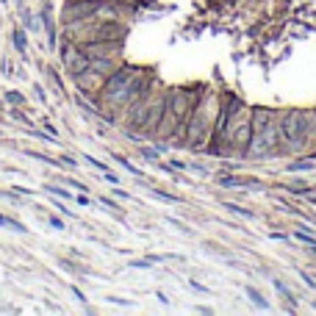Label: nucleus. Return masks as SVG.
<instances>
[{"label":"nucleus","mask_w":316,"mask_h":316,"mask_svg":"<svg viewBox=\"0 0 316 316\" xmlns=\"http://www.w3.org/2000/svg\"><path fill=\"white\" fill-rule=\"evenodd\" d=\"M14 191H17V194H20V197H34V194H39V191L28 189V186H14Z\"/></svg>","instance_id":"42"},{"label":"nucleus","mask_w":316,"mask_h":316,"mask_svg":"<svg viewBox=\"0 0 316 316\" xmlns=\"http://www.w3.org/2000/svg\"><path fill=\"white\" fill-rule=\"evenodd\" d=\"M291 241H297V244H302V247H310V244H316V233L302 230V227H294L291 230Z\"/></svg>","instance_id":"21"},{"label":"nucleus","mask_w":316,"mask_h":316,"mask_svg":"<svg viewBox=\"0 0 316 316\" xmlns=\"http://www.w3.org/2000/svg\"><path fill=\"white\" fill-rule=\"evenodd\" d=\"M42 67V72H45V78H48V86L56 92V95H61V97H67V86H64V78H61V72L56 70L53 64H39Z\"/></svg>","instance_id":"12"},{"label":"nucleus","mask_w":316,"mask_h":316,"mask_svg":"<svg viewBox=\"0 0 316 316\" xmlns=\"http://www.w3.org/2000/svg\"><path fill=\"white\" fill-rule=\"evenodd\" d=\"M39 20H42V28H45V48L50 53H59V20L53 14V3L39 9Z\"/></svg>","instance_id":"8"},{"label":"nucleus","mask_w":316,"mask_h":316,"mask_svg":"<svg viewBox=\"0 0 316 316\" xmlns=\"http://www.w3.org/2000/svg\"><path fill=\"white\" fill-rule=\"evenodd\" d=\"M216 114H219V92L205 86V89L197 95L194 106H191V114H189V122H186V136H183L186 150L203 153L208 139H211V133H214Z\"/></svg>","instance_id":"4"},{"label":"nucleus","mask_w":316,"mask_h":316,"mask_svg":"<svg viewBox=\"0 0 316 316\" xmlns=\"http://www.w3.org/2000/svg\"><path fill=\"white\" fill-rule=\"evenodd\" d=\"M194 313H205V316H211V313H214V308H211V305H197Z\"/></svg>","instance_id":"46"},{"label":"nucleus","mask_w":316,"mask_h":316,"mask_svg":"<svg viewBox=\"0 0 316 316\" xmlns=\"http://www.w3.org/2000/svg\"><path fill=\"white\" fill-rule=\"evenodd\" d=\"M25 155H28V158H34V161L50 164V167H56V169H61V167H64V164H61V158H53V155H48V153H36V150H25Z\"/></svg>","instance_id":"22"},{"label":"nucleus","mask_w":316,"mask_h":316,"mask_svg":"<svg viewBox=\"0 0 316 316\" xmlns=\"http://www.w3.org/2000/svg\"><path fill=\"white\" fill-rule=\"evenodd\" d=\"M61 183L70 186V189H75V191H89L86 189V183H81V180H75V178H61Z\"/></svg>","instance_id":"36"},{"label":"nucleus","mask_w":316,"mask_h":316,"mask_svg":"<svg viewBox=\"0 0 316 316\" xmlns=\"http://www.w3.org/2000/svg\"><path fill=\"white\" fill-rule=\"evenodd\" d=\"M70 291H72V297H75L78 302H86V294L81 291V288H78V286H70Z\"/></svg>","instance_id":"44"},{"label":"nucleus","mask_w":316,"mask_h":316,"mask_svg":"<svg viewBox=\"0 0 316 316\" xmlns=\"http://www.w3.org/2000/svg\"><path fill=\"white\" fill-rule=\"evenodd\" d=\"M164 222H167V225H172L175 230H178V233H183V236H191V233H194L189 225H183L180 219H172V216H164Z\"/></svg>","instance_id":"27"},{"label":"nucleus","mask_w":316,"mask_h":316,"mask_svg":"<svg viewBox=\"0 0 316 316\" xmlns=\"http://www.w3.org/2000/svg\"><path fill=\"white\" fill-rule=\"evenodd\" d=\"M59 158H61V164H64V167H70V172H72V169H81V164H84L81 158H75V155H70V153H61Z\"/></svg>","instance_id":"29"},{"label":"nucleus","mask_w":316,"mask_h":316,"mask_svg":"<svg viewBox=\"0 0 316 316\" xmlns=\"http://www.w3.org/2000/svg\"><path fill=\"white\" fill-rule=\"evenodd\" d=\"M81 161L89 164L92 169H97V175H100V172H108V164H106V161H100V158H95L92 153H81Z\"/></svg>","instance_id":"24"},{"label":"nucleus","mask_w":316,"mask_h":316,"mask_svg":"<svg viewBox=\"0 0 316 316\" xmlns=\"http://www.w3.org/2000/svg\"><path fill=\"white\" fill-rule=\"evenodd\" d=\"M45 194H50V197H59V200H64V203H72V200H75V194L70 191V186L48 183V180H45Z\"/></svg>","instance_id":"17"},{"label":"nucleus","mask_w":316,"mask_h":316,"mask_svg":"<svg viewBox=\"0 0 316 316\" xmlns=\"http://www.w3.org/2000/svg\"><path fill=\"white\" fill-rule=\"evenodd\" d=\"M269 239H272V241H291V233H280V230H272V233H269Z\"/></svg>","instance_id":"40"},{"label":"nucleus","mask_w":316,"mask_h":316,"mask_svg":"<svg viewBox=\"0 0 316 316\" xmlns=\"http://www.w3.org/2000/svg\"><path fill=\"white\" fill-rule=\"evenodd\" d=\"M297 277L305 283V288H310V291H316V274H310L308 269H302V266H297Z\"/></svg>","instance_id":"26"},{"label":"nucleus","mask_w":316,"mask_h":316,"mask_svg":"<svg viewBox=\"0 0 316 316\" xmlns=\"http://www.w3.org/2000/svg\"><path fill=\"white\" fill-rule=\"evenodd\" d=\"M48 225L53 227V230H64V222H61L56 214H48Z\"/></svg>","instance_id":"41"},{"label":"nucleus","mask_w":316,"mask_h":316,"mask_svg":"<svg viewBox=\"0 0 316 316\" xmlns=\"http://www.w3.org/2000/svg\"><path fill=\"white\" fill-rule=\"evenodd\" d=\"M31 92H34V97H36V103H48V92H45V86L39 84V81H34V84H31Z\"/></svg>","instance_id":"28"},{"label":"nucleus","mask_w":316,"mask_h":316,"mask_svg":"<svg viewBox=\"0 0 316 316\" xmlns=\"http://www.w3.org/2000/svg\"><path fill=\"white\" fill-rule=\"evenodd\" d=\"M100 178L106 180V183H111V186H117V183H120V175H117V172H111V169H108V172H100Z\"/></svg>","instance_id":"39"},{"label":"nucleus","mask_w":316,"mask_h":316,"mask_svg":"<svg viewBox=\"0 0 316 316\" xmlns=\"http://www.w3.org/2000/svg\"><path fill=\"white\" fill-rule=\"evenodd\" d=\"M108 155H111V161H114V164H120V167L125 169L128 175H133L136 180H147V172H144V169H139L136 164H133L131 158H128V155H122V153H114V150H108Z\"/></svg>","instance_id":"13"},{"label":"nucleus","mask_w":316,"mask_h":316,"mask_svg":"<svg viewBox=\"0 0 316 316\" xmlns=\"http://www.w3.org/2000/svg\"><path fill=\"white\" fill-rule=\"evenodd\" d=\"M269 280H272V288L277 291V297H280L283 302H286V308H283V310H286V313H297V310H299V308H297L299 297H297V294H294L291 288L286 286V280H283V277H277V274H272Z\"/></svg>","instance_id":"10"},{"label":"nucleus","mask_w":316,"mask_h":316,"mask_svg":"<svg viewBox=\"0 0 316 316\" xmlns=\"http://www.w3.org/2000/svg\"><path fill=\"white\" fill-rule=\"evenodd\" d=\"M222 208L230 211V214H233V216H239V219H255V211L247 208V205L233 203V200H222Z\"/></svg>","instance_id":"18"},{"label":"nucleus","mask_w":316,"mask_h":316,"mask_svg":"<svg viewBox=\"0 0 316 316\" xmlns=\"http://www.w3.org/2000/svg\"><path fill=\"white\" fill-rule=\"evenodd\" d=\"M14 6H17V9H23V6H25V0H14Z\"/></svg>","instance_id":"47"},{"label":"nucleus","mask_w":316,"mask_h":316,"mask_svg":"<svg viewBox=\"0 0 316 316\" xmlns=\"http://www.w3.org/2000/svg\"><path fill=\"white\" fill-rule=\"evenodd\" d=\"M106 302H111V305H117V308H136V302L133 299H125V297H106Z\"/></svg>","instance_id":"33"},{"label":"nucleus","mask_w":316,"mask_h":316,"mask_svg":"<svg viewBox=\"0 0 316 316\" xmlns=\"http://www.w3.org/2000/svg\"><path fill=\"white\" fill-rule=\"evenodd\" d=\"M186 286H189V288H191V291H197V294H203V297H211V294H214V291H211V288H208V286H205V283H200V280H186Z\"/></svg>","instance_id":"30"},{"label":"nucleus","mask_w":316,"mask_h":316,"mask_svg":"<svg viewBox=\"0 0 316 316\" xmlns=\"http://www.w3.org/2000/svg\"><path fill=\"white\" fill-rule=\"evenodd\" d=\"M139 70L142 67H133L128 61H122L106 78V84H103L100 95H97V106L103 111V122L106 125H122V117H125V108H128V95L133 89V81H136Z\"/></svg>","instance_id":"3"},{"label":"nucleus","mask_w":316,"mask_h":316,"mask_svg":"<svg viewBox=\"0 0 316 316\" xmlns=\"http://www.w3.org/2000/svg\"><path fill=\"white\" fill-rule=\"evenodd\" d=\"M128 266L131 269H153V263L147 261V255H144V258H133V261H128Z\"/></svg>","instance_id":"35"},{"label":"nucleus","mask_w":316,"mask_h":316,"mask_svg":"<svg viewBox=\"0 0 316 316\" xmlns=\"http://www.w3.org/2000/svg\"><path fill=\"white\" fill-rule=\"evenodd\" d=\"M59 266H61V269H64V272L75 274V277H78V274H81V272H84V269H78V266H75V263H72V261H67V258H59Z\"/></svg>","instance_id":"34"},{"label":"nucleus","mask_w":316,"mask_h":316,"mask_svg":"<svg viewBox=\"0 0 316 316\" xmlns=\"http://www.w3.org/2000/svg\"><path fill=\"white\" fill-rule=\"evenodd\" d=\"M280 158L316 147V108H280L277 114Z\"/></svg>","instance_id":"1"},{"label":"nucleus","mask_w":316,"mask_h":316,"mask_svg":"<svg viewBox=\"0 0 316 316\" xmlns=\"http://www.w3.org/2000/svg\"><path fill=\"white\" fill-rule=\"evenodd\" d=\"M70 81H72V89H75V92H81V95H86V97H95V100H97V95H100L103 84H106V75H100L97 70L86 67L84 72H78V75H72Z\"/></svg>","instance_id":"6"},{"label":"nucleus","mask_w":316,"mask_h":316,"mask_svg":"<svg viewBox=\"0 0 316 316\" xmlns=\"http://www.w3.org/2000/svg\"><path fill=\"white\" fill-rule=\"evenodd\" d=\"M9 117H12L14 122H23L25 128H31V125H34V122H31V117H28V114L23 111V106H12V111H9Z\"/></svg>","instance_id":"25"},{"label":"nucleus","mask_w":316,"mask_h":316,"mask_svg":"<svg viewBox=\"0 0 316 316\" xmlns=\"http://www.w3.org/2000/svg\"><path fill=\"white\" fill-rule=\"evenodd\" d=\"M103 0H64L61 6V25H72V23H86V20H95L100 12Z\"/></svg>","instance_id":"5"},{"label":"nucleus","mask_w":316,"mask_h":316,"mask_svg":"<svg viewBox=\"0 0 316 316\" xmlns=\"http://www.w3.org/2000/svg\"><path fill=\"white\" fill-rule=\"evenodd\" d=\"M167 161H169V167L178 169V172H189V161H183L178 155H167Z\"/></svg>","instance_id":"32"},{"label":"nucleus","mask_w":316,"mask_h":316,"mask_svg":"<svg viewBox=\"0 0 316 316\" xmlns=\"http://www.w3.org/2000/svg\"><path fill=\"white\" fill-rule=\"evenodd\" d=\"M0 227H3V230H12V233H28L25 222L14 219L12 214H0Z\"/></svg>","instance_id":"20"},{"label":"nucleus","mask_w":316,"mask_h":316,"mask_svg":"<svg viewBox=\"0 0 316 316\" xmlns=\"http://www.w3.org/2000/svg\"><path fill=\"white\" fill-rule=\"evenodd\" d=\"M216 186L225 191H233V189H263V180L255 178V175H239V172H225V175H216Z\"/></svg>","instance_id":"7"},{"label":"nucleus","mask_w":316,"mask_h":316,"mask_svg":"<svg viewBox=\"0 0 316 316\" xmlns=\"http://www.w3.org/2000/svg\"><path fill=\"white\" fill-rule=\"evenodd\" d=\"M277 114L280 108L252 106V136L244 153L247 164H266L280 158V133H277Z\"/></svg>","instance_id":"2"},{"label":"nucleus","mask_w":316,"mask_h":316,"mask_svg":"<svg viewBox=\"0 0 316 316\" xmlns=\"http://www.w3.org/2000/svg\"><path fill=\"white\" fill-rule=\"evenodd\" d=\"M0 6H9V0H0Z\"/></svg>","instance_id":"49"},{"label":"nucleus","mask_w":316,"mask_h":316,"mask_svg":"<svg viewBox=\"0 0 316 316\" xmlns=\"http://www.w3.org/2000/svg\"><path fill=\"white\" fill-rule=\"evenodd\" d=\"M3 100H6L9 106H25L28 97H25V92H20V89H6L3 92Z\"/></svg>","instance_id":"23"},{"label":"nucleus","mask_w":316,"mask_h":316,"mask_svg":"<svg viewBox=\"0 0 316 316\" xmlns=\"http://www.w3.org/2000/svg\"><path fill=\"white\" fill-rule=\"evenodd\" d=\"M42 128H45V131H48V133H53V136H59V128H56L53 122L48 120V117H45V120H42Z\"/></svg>","instance_id":"43"},{"label":"nucleus","mask_w":316,"mask_h":316,"mask_svg":"<svg viewBox=\"0 0 316 316\" xmlns=\"http://www.w3.org/2000/svg\"><path fill=\"white\" fill-rule=\"evenodd\" d=\"M244 294H247V299H250V302L255 305L258 310H272V302H269V299L261 294V288H255V286H244Z\"/></svg>","instance_id":"15"},{"label":"nucleus","mask_w":316,"mask_h":316,"mask_svg":"<svg viewBox=\"0 0 316 316\" xmlns=\"http://www.w3.org/2000/svg\"><path fill=\"white\" fill-rule=\"evenodd\" d=\"M155 299H158V302H161L164 308H169V305H172V302H169V297H167L164 291H155Z\"/></svg>","instance_id":"45"},{"label":"nucleus","mask_w":316,"mask_h":316,"mask_svg":"<svg viewBox=\"0 0 316 316\" xmlns=\"http://www.w3.org/2000/svg\"><path fill=\"white\" fill-rule=\"evenodd\" d=\"M100 205H103V208H106V211H108V214H111V216H117V219H120L122 225H128V219H125V216H122V205L117 203L114 197L103 194V197H100Z\"/></svg>","instance_id":"19"},{"label":"nucleus","mask_w":316,"mask_h":316,"mask_svg":"<svg viewBox=\"0 0 316 316\" xmlns=\"http://www.w3.org/2000/svg\"><path fill=\"white\" fill-rule=\"evenodd\" d=\"M75 203L78 205H84V208H89V205H95V200H92L86 191H81V194H75Z\"/></svg>","instance_id":"38"},{"label":"nucleus","mask_w":316,"mask_h":316,"mask_svg":"<svg viewBox=\"0 0 316 316\" xmlns=\"http://www.w3.org/2000/svg\"><path fill=\"white\" fill-rule=\"evenodd\" d=\"M189 172H194V175H200V178H208L211 175V169L205 167L203 161H189Z\"/></svg>","instance_id":"31"},{"label":"nucleus","mask_w":316,"mask_h":316,"mask_svg":"<svg viewBox=\"0 0 316 316\" xmlns=\"http://www.w3.org/2000/svg\"><path fill=\"white\" fill-rule=\"evenodd\" d=\"M310 308H313V310H316V299H310Z\"/></svg>","instance_id":"48"},{"label":"nucleus","mask_w":316,"mask_h":316,"mask_svg":"<svg viewBox=\"0 0 316 316\" xmlns=\"http://www.w3.org/2000/svg\"><path fill=\"white\" fill-rule=\"evenodd\" d=\"M28 31L23 28V25H20V28H14L12 31V45H14V50H17V56H20V61H23V64H28V50H31V42H28Z\"/></svg>","instance_id":"11"},{"label":"nucleus","mask_w":316,"mask_h":316,"mask_svg":"<svg viewBox=\"0 0 316 316\" xmlns=\"http://www.w3.org/2000/svg\"><path fill=\"white\" fill-rule=\"evenodd\" d=\"M147 194L153 197V200H161V203H169V205H183V197L169 194V191L158 189V186H147Z\"/></svg>","instance_id":"16"},{"label":"nucleus","mask_w":316,"mask_h":316,"mask_svg":"<svg viewBox=\"0 0 316 316\" xmlns=\"http://www.w3.org/2000/svg\"><path fill=\"white\" fill-rule=\"evenodd\" d=\"M111 191H114V197H120V200H125V203H131V200H133V194H131V191H125L120 183L111 186Z\"/></svg>","instance_id":"37"},{"label":"nucleus","mask_w":316,"mask_h":316,"mask_svg":"<svg viewBox=\"0 0 316 316\" xmlns=\"http://www.w3.org/2000/svg\"><path fill=\"white\" fill-rule=\"evenodd\" d=\"M17 14H20V23H23V28L28 31V34H39V25H42V20H36V14L28 9V3H25L23 9H17Z\"/></svg>","instance_id":"14"},{"label":"nucleus","mask_w":316,"mask_h":316,"mask_svg":"<svg viewBox=\"0 0 316 316\" xmlns=\"http://www.w3.org/2000/svg\"><path fill=\"white\" fill-rule=\"evenodd\" d=\"M125 61V50H114V53H103V56H95V59H89V67L92 70H97L100 75H111L117 67Z\"/></svg>","instance_id":"9"}]
</instances>
